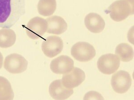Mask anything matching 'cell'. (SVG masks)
<instances>
[{
  "label": "cell",
  "instance_id": "cell-1",
  "mask_svg": "<svg viewBox=\"0 0 134 100\" xmlns=\"http://www.w3.org/2000/svg\"><path fill=\"white\" fill-rule=\"evenodd\" d=\"M26 0H0V27L10 28L25 13Z\"/></svg>",
  "mask_w": 134,
  "mask_h": 100
},
{
  "label": "cell",
  "instance_id": "cell-2",
  "mask_svg": "<svg viewBox=\"0 0 134 100\" xmlns=\"http://www.w3.org/2000/svg\"><path fill=\"white\" fill-rule=\"evenodd\" d=\"M108 12L112 20L119 22L134 14V0H118L109 7Z\"/></svg>",
  "mask_w": 134,
  "mask_h": 100
},
{
  "label": "cell",
  "instance_id": "cell-3",
  "mask_svg": "<svg viewBox=\"0 0 134 100\" xmlns=\"http://www.w3.org/2000/svg\"><path fill=\"white\" fill-rule=\"evenodd\" d=\"M71 53L73 58L80 62L91 61L96 55L94 48L85 42H79L74 45Z\"/></svg>",
  "mask_w": 134,
  "mask_h": 100
},
{
  "label": "cell",
  "instance_id": "cell-4",
  "mask_svg": "<svg viewBox=\"0 0 134 100\" xmlns=\"http://www.w3.org/2000/svg\"><path fill=\"white\" fill-rule=\"evenodd\" d=\"M28 66L27 60L21 55L12 53L6 57L4 61V68L9 73L18 74L25 71Z\"/></svg>",
  "mask_w": 134,
  "mask_h": 100
},
{
  "label": "cell",
  "instance_id": "cell-5",
  "mask_svg": "<svg viewBox=\"0 0 134 100\" xmlns=\"http://www.w3.org/2000/svg\"><path fill=\"white\" fill-rule=\"evenodd\" d=\"M120 60L116 55L111 53L103 55L98 60L97 66L99 71L103 74L110 75L118 70Z\"/></svg>",
  "mask_w": 134,
  "mask_h": 100
},
{
  "label": "cell",
  "instance_id": "cell-6",
  "mask_svg": "<svg viewBox=\"0 0 134 100\" xmlns=\"http://www.w3.org/2000/svg\"><path fill=\"white\" fill-rule=\"evenodd\" d=\"M26 31L28 36L34 40L41 38L47 30V22L41 17H36L29 21L26 26Z\"/></svg>",
  "mask_w": 134,
  "mask_h": 100
},
{
  "label": "cell",
  "instance_id": "cell-7",
  "mask_svg": "<svg viewBox=\"0 0 134 100\" xmlns=\"http://www.w3.org/2000/svg\"><path fill=\"white\" fill-rule=\"evenodd\" d=\"M132 79L129 73L124 70H119L113 75L111 84L113 90L120 94L126 92L131 85Z\"/></svg>",
  "mask_w": 134,
  "mask_h": 100
},
{
  "label": "cell",
  "instance_id": "cell-8",
  "mask_svg": "<svg viewBox=\"0 0 134 100\" xmlns=\"http://www.w3.org/2000/svg\"><path fill=\"white\" fill-rule=\"evenodd\" d=\"M64 43L62 40L57 36H48L42 44L43 53L46 56L52 58L59 54L62 51Z\"/></svg>",
  "mask_w": 134,
  "mask_h": 100
},
{
  "label": "cell",
  "instance_id": "cell-9",
  "mask_svg": "<svg viewBox=\"0 0 134 100\" xmlns=\"http://www.w3.org/2000/svg\"><path fill=\"white\" fill-rule=\"evenodd\" d=\"M85 79V73L82 70L74 67L70 72L64 74L61 81L66 88L73 89L82 83Z\"/></svg>",
  "mask_w": 134,
  "mask_h": 100
},
{
  "label": "cell",
  "instance_id": "cell-10",
  "mask_svg": "<svg viewBox=\"0 0 134 100\" xmlns=\"http://www.w3.org/2000/svg\"><path fill=\"white\" fill-rule=\"evenodd\" d=\"M74 68V61L69 57L61 55L53 59L50 64L52 71L55 74H64Z\"/></svg>",
  "mask_w": 134,
  "mask_h": 100
},
{
  "label": "cell",
  "instance_id": "cell-11",
  "mask_svg": "<svg viewBox=\"0 0 134 100\" xmlns=\"http://www.w3.org/2000/svg\"><path fill=\"white\" fill-rule=\"evenodd\" d=\"M49 93L55 100H65L70 97L73 93L72 89L64 87L61 80H54L51 84L49 88Z\"/></svg>",
  "mask_w": 134,
  "mask_h": 100
},
{
  "label": "cell",
  "instance_id": "cell-12",
  "mask_svg": "<svg viewBox=\"0 0 134 100\" xmlns=\"http://www.w3.org/2000/svg\"><path fill=\"white\" fill-rule=\"evenodd\" d=\"M85 24L88 30L93 33H100L105 27V22L102 17L94 12L90 13L85 17Z\"/></svg>",
  "mask_w": 134,
  "mask_h": 100
},
{
  "label": "cell",
  "instance_id": "cell-13",
  "mask_svg": "<svg viewBox=\"0 0 134 100\" xmlns=\"http://www.w3.org/2000/svg\"><path fill=\"white\" fill-rule=\"evenodd\" d=\"M47 22V33L59 35L65 32L68 25L65 20L61 17L54 16L46 19Z\"/></svg>",
  "mask_w": 134,
  "mask_h": 100
},
{
  "label": "cell",
  "instance_id": "cell-14",
  "mask_svg": "<svg viewBox=\"0 0 134 100\" xmlns=\"http://www.w3.org/2000/svg\"><path fill=\"white\" fill-rule=\"evenodd\" d=\"M16 40V33L9 28H3L0 30V47L7 48L13 46Z\"/></svg>",
  "mask_w": 134,
  "mask_h": 100
},
{
  "label": "cell",
  "instance_id": "cell-15",
  "mask_svg": "<svg viewBox=\"0 0 134 100\" xmlns=\"http://www.w3.org/2000/svg\"><path fill=\"white\" fill-rule=\"evenodd\" d=\"M115 54L123 62H129L134 58L133 49L127 43H123L118 45L115 49Z\"/></svg>",
  "mask_w": 134,
  "mask_h": 100
},
{
  "label": "cell",
  "instance_id": "cell-16",
  "mask_svg": "<svg viewBox=\"0 0 134 100\" xmlns=\"http://www.w3.org/2000/svg\"><path fill=\"white\" fill-rule=\"evenodd\" d=\"M40 14L44 17L52 15L57 9L56 0H40L37 6Z\"/></svg>",
  "mask_w": 134,
  "mask_h": 100
},
{
  "label": "cell",
  "instance_id": "cell-17",
  "mask_svg": "<svg viewBox=\"0 0 134 100\" xmlns=\"http://www.w3.org/2000/svg\"><path fill=\"white\" fill-rule=\"evenodd\" d=\"M14 92L9 81L0 76V100H13Z\"/></svg>",
  "mask_w": 134,
  "mask_h": 100
},
{
  "label": "cell",
  "instance_id": "cell-18",
  "mask_svg": "<svg viewBox=\"0 0 134 100\" xmlns=\"http://www.w3.org/2000/svg\"><path fill=\"white\" fill-rule=\"evenodd\" d=\"M84 100H88V99H102L103 100L104 98L102 97L99 93L95 91H90L87 92L85 96Z\"/></svg>",
  "mask_w": 134,
  "mask_h": 100
},
{
  "label": "cell",
  "instance_id": "cell-19",
  "mask_svg": "<svg viewBox=\"0 0 134 100\" xmlns=\"http://www.w3.org/2000/svg\"><path fill=\"white\" fill-rule=\"evenodd\" d=\"M3 63V57L2 53L0 52V70L2 67Z\"/></svg>",
  "mask_w": 134,
  "mask_h": 100
}]
</instances>
